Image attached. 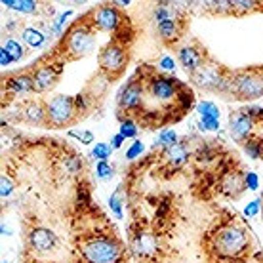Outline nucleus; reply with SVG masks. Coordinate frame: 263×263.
Segmentation results:
<instances>
[{
    "label": "nucleus",
    "mask_w": 263,
    "mask_h": 263,
    "mask_svg": "<svg viewBox=\"0 0 263 263\" xmlns=\"http://www.w3.org/2000/svg\"><path fill=\"white\" fill-rule=\"evenodd\" d=\"M156 29H158V36H160L166 44H174V42L181 36V29H179V19H177V17L158 21V23H156Z\"/></svg>",
    "instance_id": "14"
},
{
    "label": "nucleus",
    "mask_w": 263,
    "mask_h": 263,
    "mask_svg": "<svg viewBox=\"0 0 263 263\" xmlns=\"http://www.w3.org/2000/svg\"><path fill=\"white\" fill-rule=\"evenodd\" d=\"M225 76H227V73L217 63H204V67L198 69L195 74H191V78L196 86L203 88V90H210V92H217Z\"/></svg>",
    "instance_id": "6"
},
{
    "label": "nucleus",
    "mask_w": 263,
    "mask_h": 263,
    "mask_svg": "<svg viewBox=\"0 0 263 263\" xmlns=\"http://www.w3.org/2000/svg\"><path fill=\"white\" fill-rule=\"evenodd\" d=\"M120 21H122V15L115 6H102L95 10L92 25H94L95 29H99V31L111 33V31H116V29H118Z\"/></svg>",
    "instance_id": "10"
},
{
    "label": "nucleus",
    "mask_w": 263,
    "mask_h": 263,
    "mask_svg": "<svg viewBox=\"0 0 263 263\" xmlns=\"http://www.w3.org/2000/svg\"><path fill=\"white\" fill-rule=\"evenodd\" d=\"M29 240L33 244V248L41 250V252L52 250L55 246V235L48 229H34L29 236Z\"/></svg>",
    "instance_id": "17"
},
{
    "label": "nucleus",
    "mask_w": 263,
    "mask_h": 263,
    "mask_svg": "<svg viewBox=\"0 0 263 263\" xmlns=\"http://www.w3.org/2000/svg\"><path fill=\"white\" fill-rule=\"evenodd\" d=\"M4 50H6L8 54L12 55V59L14 61H17V59H21V57H23V55L27 54V52H25V48L21 46L19 42L15 41V38H8L6 42H4Z\"/></svg>",
    "instance_id": "21"
},
{
    "label": "nucleus",
    "mask_w": 263,
    "mask_h": 263,
    "mask_svg": "<svg viewBox=\"0 0 263 263\" xmlns=\"http://www.w3.org/2000/svg\"><path fill=\"white\" fill-rule=\"evenodd\" d=\"M113 4H115V8H124V6H128V4H132V2H128V0H126V2H124V0H118V2H113Z\"/></svg>",
    "instance_id": "40"
},
{
    "label": "nucleus",
    "mask_w": 263,
    "mask_h": 263,
    "mask_svg": "<svg viewBox=\"0 0 263 263\" xmlns=\"http://www.w3.org/2000/svg\"><path fill=\"white\" fill-rule=\"evenodd\" d=\"M187 147L183 145V143H175V145H172L170 149H166V156H168L170 160L174 162V164H181V162L187 160Z\"/></svg>",
    "instance_id": "20"
},
{
    "label": "nucleus",
    "mask_w": 263,
    "mask_h": 263,
    "mask_svg": "<svg viewBox=\"0 0 263 263\" xmlns=\"http://www.w3.org/2000/svg\"><path fill=\"white\" fill-rule=\"evenodd\" d=\"M109 204H111V210L115 212L116 217H122V210H120V203H118V198H116V195L111 196V200H109Z\"/></svg>",
    "instance_id": "34"
},
{
    "label": "nucleus",
    "mask_w": 263,
    "mask_h": 263,
    "mask_svg": "<svg viewBox=\"0 0 263 263\" xmlns=\"http://www.w3.org/2000/svg\"><path fill=\"white\" fill-rule=\"evenodd\" d=\"M61 74V67H52V65H42L33 73L34 92L42 94V92H50L52 88L57 84V78Z\"/></svg>",
    "instance_id": "12"
},
{
    "label": "nucleus",
    "mask_w": 263,
    "mask_h": 263,
    "mask_svg": "<svg viewBox=\"0 0 263 263\" xmlns=\"http://www.w3.org/2000/svg\"><path fill=\"white\" fill-rule=\"evenodd\" d=\"M124 141H126V137H124L122 134H116L115 137L111 139V147H113V149H118V147H122V143H124Z\"/></svg>",
    "instance_id": "38"
},
{
    "label": "nucleus",
    "mask_w": 263,
    "mask_h": 263,
    "mask_svg": "<svg viewBox=\"0 0 263 263\" xmlns=\"http://www.w3.org/2000/svg\"><path fill=\"white\" fill-rule=\"evenodd\" d=\"M177 80L175 78H170V76H153L151 80H149V94L155 97L156 102H172L175 95H177Z\"/></svg>",
    "instance_id": "8"
},
{
    "label": "nucleus",
    "mask_w": 263,
    "mask_h": 263,
    "mask_svg": "<svg viewBox=\"0 0 263 263\" xmlns=\"http://www.w3.org/2000/svg\"><path fill=\"white\" fill-rule=\"evenodd\" d=\"M126 63H128V52L122 44H116V42L107 44L99 54V65L111 76L122 74V71L126 69Z\"/></svg>",
    "instance_id": "5"
},
{
    "label": "nucleus",
    "mask_w": 263,
    "mask_h": 263,
    "mask_svg": "<svg viewBox=\"0 0 263 263\" xmlns=\"http://www.w3.org/2000/svg\"><path fill=\"white\" fill-rule=\"evenodd\" d=\"M177 59L189 74H195L200 67H204L206 63V54L203 48L198 46H183L177 50Z\"/></svg>",
    "instance_id": "9"
},
{
    "label": "nucleus",
    "mask_w": 263,
    "mask_h": 263,
    "mask_svg": "<svg viewBox=\"0 0 263 263\" xmlns=\"http://www.w3.org/2000/svg\"><path fill=\"white\" fill-rule=\"evenodd\" d=\"M233 95L242 102L263 97V71L252 69L233 73Z\"/></svg>",
    "instance_id": "1"
},
{
    "label": "nucleus",
    "mask_w": 263,
    "mask_h": 263,
    "mask_svg": "<svg viewBox=\"0 0 263 263\" xmlns=\"http://www.w3.org/2000/svg\"><path fill=\"white\" fill-rule=\"evenodd\" d=\"M113 172H115V168H113L107 160H102L99 164H97V168H95V174H97L99 179H109V177H113Z\"/></svg>",
    "instance_id": "26"
},
{
    "label": "nucleus",
    "mask_w": 263,
    "mask_h": 263,
    "mask_svg": "<svg viewBox=\"0 0 263 263\" xmlns=\"http://www.w3.org/2000/svg\"><path fill=\"white\" fill-rule=\"evenodd\" d=\"M198 113H200V118H216L219 120V109H217L216 103L212 102H203L198 105Z\"/></svg>",
    "instance_id": "22"
},
{
    "label": "nucleus",
    "mask_w": 263,
    "mask_h": 263,
    "mask_svg": "<svg viewBox=\"0 0 263 263\" xmlns=\"http://www.w3.org/2000/svg\"><path fill=\"white\" fill-rule=\"evenodd\" d=\"M246 185H248V189L256 191L259 187V179H257V175L254 172H248L246 174Z\"/></svg>",
    "instance_id": "32"
},
{
    "label": "nucleus",
    "mask_w": 263,
    "mask_h": 263,
    "mask_svg": "<svg viewBox=\"0 0 263 263\" xmlns=\"http://www.w3.org/2000/svg\"><path fill=\"white\" fill-rule=\"evenodd\" d=\"M244 151H246V155H248L250 158H259V156L263 155L261 145L257 141H254V139H250L248 143H244Z\"/></svg>",
    "instance_id": "27"
},
{
    "label": "nucleus",
    "mask_w": 263,
    "mask_h": 263,
    "mask_svg": "<svg viewBox=\"0 0 263 263\" xmlns=\"http://www.w3.org/2000/svg\"><path fill=\"white\" fill-rule=\"evenodd\" d=\"M69 15H71V12H65V14H63V15H59V19L55 21L54 29H55V31H57V33H59V31H61V25L65 23V17H69Z\"/></svg>",
    "instance_id": "39"
},
{
    "label": "nucleus",
    "mask_w": 263,
    "mask_h": 263,
    "mask_svg": "<svg viewBox=\"0 0 263 263\" xmlns=\"http://www.w3.org/2000/svg\"><path fill=\"white\" fill-rule=\"evenodd\" d=\"M12 55L8 54L6 50H4V48H2V50H0V65H2V67H4V65H10V63H12Z\"/></svg>",
    "instance_id": "37"
},
{
    "label": "nucleus",
    "mask_w": 263,
    "mask_h": 263,
    "mask_svg": "<svg viewBox=\"0 0 263 263\" xmlns=\"http://www.w3.org/2000/svg\"><path fill=\"white\" fill-rule=\"evenodd\" d=\"M94 44H95V33H94V29L88 27V25H74V27L69 31L65 42H63L69 59L84 57L86 54L92 52Z\"/></svg>",
    "instance_id": "3"
},
{
    "label": "nucleus",
    "mask_w": 263,
    "mask_h": 263,
    "mask_svg": "<svg viewBox=\"0 0 263 263\" xmlns=\"http://www.w3.org/2000/svg\"><path fill=\"white\" fill-rule=\"evenodd\" d=\"M200 130L217 132L219 130V120H216V118H200Z\"/></svg>",
    "instance_id": "30"
},
{
    "label": "nucleus",
    "mask_w": 263,
    "mask_h": 263,
    "mask_svg": "<svg viewBox=\"0 0 263 263\" xmlns=\"http://www.w3.org/2000/svg\"><path fill=\"white\" fill-rule=\"evenodd\" d=\"M257 212H259V200H254V203H250L246 208H244V214L248 217H252V216H256Z\"/></svg>",
    "instance_id": "33"
},
{
    "label": "nucleus",
    "mask_w": 263,
    "mask_h": 263,
    "mask_svg": "<svg viewBox=\"0 0 263 263\" xmlns=\"http://www.w3.org/2000/svg\"><path fill=\"white\" fill-rule=\"evenodd\" d=\"M118 134H122L126 139H128V137H135V135H137V128H135V124L132 120H124L120 124V132H118Z\"/></svg>",
    "instance_id": "28"
},
{
    "label": "nucleus",
    "mask_w": 263,
    "mask_h": 263,
    "mask_svg": "<svg viewBox=\"0 0 263 263\" xmlns=\"http://www.w3.org/2000/svg\"><path fill=\"white\" fill-rule=\"evenodd\" d=\"M82 254L88 263H116L120 257V248L109 238H95L84 244Z\"/></svg>",
    "instance_id": "4"
},
{
    "label": "nucleus",
    "mask_w": 263,
    "mask_h": 263,
    "mask_svg": "<svg viewBox=\"0 0 263 263\" xmlns=\"http://www.w3.org/2000/svg\"><path fill=\"white\" fill-rule=\"evenodd\" d=\"M2 4L10 10L15 12H23V14H33L36 12V2L33 0H2Z\"/></svg>",
    "instance_id": "18"
},
{
    "label": "nucleus",
    "mask_w": 263,
    "mask_h": 263,
    "mask_svg": "<svg viewBox=\"0 0 263 263\" xmlns=\"http://www.w3.org/2000/svg\"><path fill=\"white\" fill-rule=\"evenodd\" d=\"M21 36H23V42H25L29 48H41L42 44H44V41H46V36H44L38 29H33V27L25 29Z\"/></svg>",
    "instance_id": "19"
},
{
    "label": "nucleus",
    "mask_w": 263,
    "mask_h": 263,
    "mask_svg": "<svg viewBox=\"0 0 263 263\" xmlns=\"http://www.w3.org/2000/svg\"><path fill=\"white\" fill-rule=\"evenodd\" d=\"M160 67L164 69V71H174L175 65H174V59L170 57V55H164L160 59Z\"/></svg>",
    "instance_id": "36"
},
{
    "label": "nucleus",
    "mask_w": 263,
    "mask_h": 263,
    "mask_svg": "<svg viewBox=\"0 0 263 263\" xmlns=\"http://www.w3.org/2000/svg\"><path fill=\"white\" fill-rule=\"evenodd\" d=\"M12 191H14V185L10 183V179H8V177H2V189H0V195L8 196Z\"/></svg>",
    "instance_id": "35"
},
{
    "label": "nucleus",
    "mask_w": 263,
    "mask_h": 263,
    "mask_svg": "<svg viewBox=\"0 0 263 263\" xmlns=\"http://www.w3.org/2000/svg\"><path fill=\"white\" fill-rule=\"evenodd\" d=\"M74 97L71 95H55L46 103V126L48 128H63L74 120Z\"/></svg>",
    "instance_id": "2"
},
{
    "label": "nucleus",
    "mask_w": 263,
    "mask_h": 263,
    "mask_svg": "<svg viewBox=\"0 0 263 263\" xmlns=\"http://www.w3.org/2000/svg\"><path fill=\"white\" fill-rule=\"evenodd\" d=\"M23 120L34 126H46V105L42 102L29 103L23 111Z\"/></svg>",
    "instance_id": "16"
},
{
    "label": "nucleus",
    "mask_w": 263,
    "mask_h": 263,
    "mask_svg": "<svg viewBox=\"0 0 263 263\" xmlns=\"http://www.w3.org/2000/svg\"><path fill=\"white\" fill-rule=\"evenodd\" d=\"M69 134L73 135V137H78V139H80L82 143H92L94 141V134H92V132H69Z\"/></svg>",
    "instance_id": "31"
},
{
    "label": "nucleus",
    "mask_w": 263,
    "mask_h": 263,
    "mask_svg": "<svg viewBox=\"0 0 263 263\" xmlns=\"http://www.w3.org/2000/svg\"><path fill=\"white\" fill-rule=\"evenodd\" d=\"M143 105V86L137 80L128 82L118 94V107L122 111H134Z\"/></svg>",
    "instance_id": "11"
},
{
    "label": "nucleus",
    "mask_w": 263,
    "mask_h": 263,
    "mask_svg": "<svg viewBox=\"0 0 263 263\" xmlns=\"http://www.w3.org/2000/svg\"><path fill=\"white\" fill-rule=\"evenodd\" d=\"M175 143H177V134H175L174 130H164V132L158 135V141L155 143V147L158 145V147L170 149L172 145H175Z\"/></svg>",
    "instance_id": "24"
},
{
    "label": "nucleus",
    "mask_w": 263,
    "mask_h": 263,
    "mask_svg": "<svg viewBox=\"0 0 263 263\" xmlns=\"http://www.w3.org/2000/svg\"><path fill=\"white\" fill-rule=\"evenodd\" d=\"M143 143L141 141H134L132 143V147L126 151V158H130V160H134V158H137V156L143 153Z\"/></svg>",
    "instance_id": "29"
},
{
    "label": "nucleus",
    "mask_w": 263,
    "mask_h": 263,
    "mask_svg": "<svg viewBox=\"0 0 263 263\" xmlns=\"http://www.w3.org/2000/svg\"><path fill=\"white\" fill-rule=\"evenodd\" d=\"M229 122H231V134H233V137H235L236 141H246L248 135L252 134V130H254V124H256V120L252 116L244 115L242 111L231 115Z\"/></svg>",
    "instance_id": "13"
},
{
    "label": "nucleus",
    "mask_w": 263,
    "mask_h": 263,
    "mask_svg": "<svg viewBox=\"0 0 263 263\" xmlns=\"http://www.w3.org/2000/svg\"><path fill=\"white\" fill-rule=\"evenodd\" d=\"M8 90L14 95H23L34 92L33 74H15L12 78H8Z\"/></svg>",
    "instance_id": "15"
},
{
    "label": "nucleus",
    "mask_w": 263,
    "mask_h": 263,
    "mask_svg": "<svg viewBox=\"0 0 263 263\" xmlns=\"http://www.w3.org/2000/svg\"><path fill=\"white\" fill-rule=\"evenodd\" d=\"M113 153V147H111V143H95V147L92 149V156L97 158V160H107L109 156Z\"/></svg>",
    "instance_id": "25"
},
{
    "label": "nucleus",
    "mask_w": 263,
    "mask_h": 263,
    "mask_svg": "<svg viewBox=\"0 0 263 263\" xmlns=\"http://www.w3.org/2000/svg\"><path fill=\"white\" fill-rule=\"evenodd\" d=\"M233 12L235 14H246V12H252V10H257V4L259 2H254V0H233Z\"/></svg>",
    "instance_id": "23"
},
{
    "label": "nucleus",
    "mask_w": 263,
    "mask_h": 263,
    "mask_svg": "<svg viewBox=\"0 0 263 263\" xmlns=\"http://www.w3.org/2000/svg\"><path fill=\"white\" fill-rule=\"evenodd\" d=\"M246 244V235L244 231L236 229V227H227V229L219 231V235L216 236V246L217 252L223 256H235Z\"/></svg>",
    "instance_id": "7"
}]
</instances>
